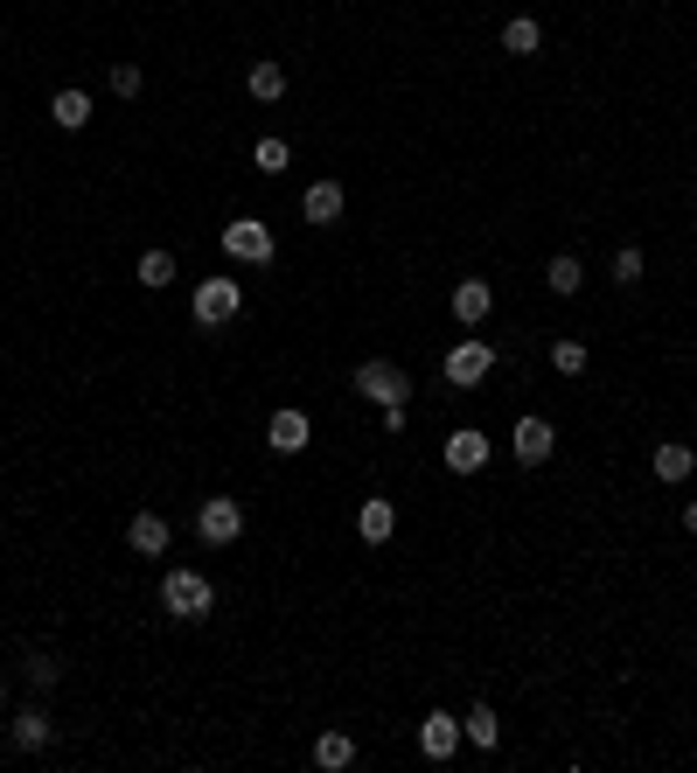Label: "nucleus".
Listing matches in <instances>:
<instances>
[{
    "label": "nucleus",
    "mask_w": 697,
    "mask_h": 773,
    "mask_svg": "<svg viewBox=\"0 0 697 773\" xmlns=\"http://www.w3.org/2000/svg\"><path fill=\"white\" fill-rule=\"evenodd\" d=\"M307 440H314V419L300 405H279L272 419H266V446H272V454L293 460V454H307Z\"/></svg>",
    "instance_id": "6e6552de"
},
{
    "label": "nucleus",
    "mask_w": 697,
    "mask_h": 773,
    "mask_svg": "<svg viewBox=\"0 0 697 773\" xmlns=\"http://www.w3.org/2000/svg\"><path fill=\"white\" fill-rule=\"evenodd\" d=\"M544 286H551L558 300H572L579 286H586V266H579V251H558L551 266H544Z\"/></svg>",
    "instance_id": "6ab92c4d"
},
{
    "label": "nucleus",
    "mask_w": 697,
    "mask_h": 773,
    "mask_svg": "<svg viewBox=\"0 0 697 773\" xmlns=\"http://www.w3.org/2000/svg\"><path fill=\"white\" fill-rule=\"evenodd\" d=\"M440 370H446V384H454V390H475V384H488V370H496V349H488L481 335H461V342L446 349Z\"/></svg>",
    "instance_id": "39448f33"
},
{
    "label": "nucleus",
    "mask_w": 697,
    "mask_h": 773,
    "mask_svg": "<svg viewBox=\"0 0 697 773\" xmlns=\"http://www.w3.org/2000/svg\"><path fill=\"white\" fill-rule=\"evenodd\" d=\"M22 683H28V690H56V683H63V663H56V655H28V663H22Z\"/></svg>",
    "instance_id": "bb28decb"
},
{
    "label": "nucleus",
    "mask_w": 697,
    "mask_h": 773,
    "mask_svg": "<svg viewBox=\"0 0 697 773\" xmlns=\"http://www.w3.org/2000/svg\"><path fill=\"white\" fill-rule=\"evenodd\" d=\"M188 307H196V328H231V320L244 314V286L237 279H202Z\"/></svg>",
    "instance_id": "20e7f679"
},
{
    "label": "nucleus",
    "mask_w": 697,
    "mask_h": 773,
    "mask_svg": "<svg viewBox=\"0 0 697 773\" xmlns=\"http://www.w3.org/2000/svg\"><path fill=\"white\" fill-rule=\"evenodd\" d=\"M586 363H593L586 342H572V335H558V342H551V370L558 376H586Z\"/></svg>",
    "instance_id": "b1692460"
},
{
    "label": "nucleus",
    "mask_w": 697,
    "mask_h": 773,
    "mask_svg": "<svg viewBox=\"0 0 697 773\" xmlns=\"http://www.w3.org/2000/svg\"><path fill=\"white\" fill-rule=\"evenodd\" d=\"M287 161H293V147L279 140V133H266V140L252 147V167H258V175H287Z\"/></svg>",
    "instance_id": "393cba45"
},
{
    "label": "nucleus",
    "mask_w": 697,
    "mask_h": 773,
    "mask_svg": "<svg viewBox=\"0 0 697 773\" xmlns=\"http://www.w3.org/2000/svg\"><path fill=\"white\" fill-rule=\"evenodd\" d=\"M105 84H112V98H140V91H147V70H140V63H112Z\"/></svg>",
    "instance_id": "cd10ccee"
},
{
    "label": "nucleus",
    "mask_w": 697,
    "mask_h": 773,
    "mask_svg": "<svg viewBox=\"0 0 697 773\" xmlns=\"http://www.w3.org/2000/svg\"><path fill=\"white\" fill-rule=\"evenodd\" d=\"M391 530H398V502L391 495H370L363 508H356V537L363 543H391Z\"/></svg>",
    "instance_id": "2eb2a0df"
},
{
    "label": "nucleus",
    "mask_w": 697,
    "mask_h": 773,
    "mask_svg": "<svg viewBox=\"0 0 697 773\" xmlns=\"http://www.w3.org/2000/svg\"><path fill=\"white\" fill-rule=\"evenodd\" d=\"M488 314H496V286H488V279H461L454 286V320L461 328H481Z\"/></svg>",
    "instance_id": "4468645a"
},
{
    "label": "nucleus",
    "mask_w": 697,
    "mask_h": 773,
    "mask_svg": "<svg viewBox=\"0 0 697 773\" xmlns=\"http://www.w3.org/2000/svg\"><path fill=\"white\" fill-rule=\"evenodd\" d=\"M161 607L175 620H210L217 613V586L202 572H188V564H175V572L161 578Z\"/></svg>",
    "instance_id": "f257e3e1"
},
{
    "label": "nucleus",
    "mask_w": 697,
    "mask_h": 773,
    "mask_svg": "<svg viewBox=\"0 0 697 773\" xmlns=\"http://www.w3.org/2000/svg\"><path fill=\"white\" fill-rule=\"evenodd\" d=\"M244 91H252L258 105H279V98H287V63H272V56H258V63L244 70Z\"/></svg>",
    "instance_id": "f3484780"
},
{
    "label": "nucleus",
    "mask_w": 697,
    "mask_h": 773,
    "mask_svg": "<svg viewBox=\"0 0 697 773\" xmlns=\"http://www.w3.org/2000/svg\"><path fill=\"white\" fill-rule=\"evenodd\" d=\"M175 251H140V266H133V279H140V286L147 293H161V286H175Z\"/></svg>",
    "instance_id": "412c9836"
},
{
    "label": "nucleus",
    "mask_w": 697,
    "mask_h": 773,
    "mask_svg": "<svg viewBox=\"0 0 697 773\" xmlns=\"http://www.w3.org/2000/svg\"><path fill=\"white\" fill-rule=\"evenodd\" d=\"M49 119L63 126V133H84V126H91V91L63 84V91H56V98H49Z\"/></svg>",
    "instance_id": "a211bd4d"
},
{
    "label": "nucleus",
    "mask_w": 697,
    "mask_h": 773,
    "mask_svg": "<svg viewBox=\"0 0 697 773\" xmlns=\"http://www.w3.org/2000/svg\"><path fill=\"white\" fill-rule=\"evenodd\" d=\"M642 272H649L642 244H620V251H614V286H642Z\"/></svg>",
    "instance_id": "a878e982"
},
{
    "label": "nucleus",
    "mask_w": 697,
    "mask_h": 773,
    "mask_svg": "<svg viewBox=\"0 0 697 773\" xmlns=\"http://www.w3.org/2000/svg\"><path fill=\"white\" fill-rule=\"evenodd\" d=\"M461 731H467V746H481V752H496V746H502V718H496L488 704H475V711H467V718H461Z\"/></svg>",
    "instance_id": "4be33fe9"
},
{
    "label": "nucleus",
    "mask_w": 697,
    "mask_h": 773,
    "mask_svg": "<svg viewBox=\"0 0 697 773\" xmlns=\"http://www.w3.org/2000/svg\"><path fill=\"white\" fill-rule=\"evenodd\" d=\"M502 49H510V56H537L544 49V28L531 22V14H510V22H502Z\"/></svg>",
    "instance_id": "5701e85b"
},
{
    "label": "nucleus",
    "mask_w": 697,
    "mask_h": 773,
    "mask_svg": "<svg viewBox=\"0 0 697 773\" xmlns=\"http://www.w3.org/2000/svg\"><path fill=\"white\" fill-rule=\"evenodd\" d=\"M314 766H322V773L356 766V739H349V731H322V739H314Z\"/></svg>",
    "instance_id": "aec40b11"
},
{
    "label": "nucleus",
    "mask_w": 697,
    "mask_h": 773,
    "mask_svg": "<svg viewBox=\"0 0 697 773\" xmlns=\"http://www.w3.org/2000/svg\"><path fill=\"white\" fill-rule=\"evenodd\" d=\"M342 210H349V188L342 181H314L307 196H300V216L322 223V231H328V223H342Z\"/></svg>",
    "instance_id": "ddd939ff"
},
{
    "label": "nucleus",
    "mask_w": 697,
    "mask_h": 773,
    "mask_svg": "<svg viewBox=\"0 0 697 773\" xmlns=\"http://www.w3.org/2000/svg\"><path fill=\"white\" fill-rule=\"evenodd\" d=\"M649 467H655V481H663V488H684V481L697 475V446H684V440H663V446L649 454Z\"/></svg>",
    "instance_id": "9b49d317"
},
{
    "label": "nucleus",
    "mask_w": 697,
    "mask_h": 773,
    "mask_svg": "<svg viewBox=\"0 0 697 773\" xmlns=\"http://www.w3.org/2000/svg\"><path fill=\"white\" fill-rule=\"evenodd\" d=\"M488 432L481 425H461V432H446V446H440V460H446V475H481L488 467Z\"/></svg>",
    "instance_id": "0eeeda50"
},
{
    "label": "nucleus",
    "mask_w": 697,
    "mask_h": 773,
    "mask_svg": "<svg viewBox=\"0 0 697 773\" xmlns=\"http://www.w3.org/2000/svg\"><path fill=\"white\" fill-rule=\"evenodd\" d=\"M223 258H237V266H272V251H279V244H272V231H266V223H258V216H237V223H223Z\"/></svg>",
    "instance_id": "423d86ee"
},
{
    "label": "nucleus",
    "mask_w": 697,
    "mask_h": 773,
    "mask_svg": "<svg viewBox=\"0 0 697 773\" xmlns=\"http://www.w3.org/2000/svg\"><path fill=\"white\" fill-rule=\"evenodd\" d=\"M56 746V718L43 704H22L14 711V752H49Z\"/></svg>",
    "instance_id": "f8f14e48"
},
{
    "label": "nucleus",
    "mask_w": 697,
    "mask_h": 773,
    "mask_svg": "<svg viewBox=\"0 0 697 773\" xmlns=\"http://www.w3.org/2000/svg\"><path fill=\"white\" fill-rule=\"evenodd\" d=\"M461 739H467V731H461L454 711H426V725H419V752H426V760H454Z\"/></svg>",
    "instance_id": "9d476101"
},
{
    "label": "nucleus",
    "mask_w": 697,
    "mask_h": 773,
    "mask_svg": "<svg viewBox=\"0 0 697 773\" xmlns=\"http://www.w3.org/2000/svg\"><path fill=\"white\" fill-rule=\"evenodd\" d=\"M126 543H133L140 558H161L167 543H175V530H167V516H154V508H140V516L126 523Z\"/></svg>",
    "instance_id": "dca6fc26"
},
{
    "label": "nucleus",
    "mask_w": 697,
    "mask_h": 773,
    "mask_svg": "<svg viewBox=\"0 0 697 773\" xmlns=\"http://www.w3.org/2000/svg\"><path fill=\"white\" fill-rule=\"evenodd\" d=\"M196 537L210 543V551H231V543L244 537V502H237V495H202V508H196Z\"/></svg>",
    "instance_id": "f03ea898"
},
{
    "label": "nucleus",
    "mask_w": 697,
    "mask_h": 773,
    "mask_svg": "<svg viewBox=\"0 0 697 773\" xmlns=\"http://www.w3.org/2000/svg\"><path fill=\"white\" fill-rule=\"evenodd\" d=\"M684 530H690V537H697V502H684Z\"/></svg>",
    "instance_id": "c85d7f7f"
},
{
    "label": "nucleus",
    "mask_w": 697,
    "mask_h": 773,
    "mask_svg": "<svg viewBox=\"0 0 697 773\" xmlns=\"http://www.w3.org/2000/svg\"><path fill=\"white\" fill-rule=\"evenodd\" d=\"M0 704H8V676H0Z\"/></svg>",
    "instance_id": "c756f323"
},
{
    "label": "nucleus",
    "mask_w": 697,
    "mask_h": 773,
    "mask_svg": "<svg viewBox=\"0 0 697 773\" xmlns=\"http://www.w3.org/2000/svg\"><path fill=\"white\" fill-rule=\"evenodd\" d=\"M516 467H544V460H551L558 454V432H551V419H537V411H531V419H516Z\"/></svg>",
    "instance_id": "1a4fd4ad"
},
{
    "label": "nucleus",
    "mask_w": 697,
    "mask_h": 773,
    "mask_svg": "<svg viewBox=\"0 0 697 773\" xmlns=\"http://www.w3.org/2000/svg\"><path fill=\"white\" fill-rule=\"evenodd\" d=\"M356 390H363L370 405H405L411 398V376L391 363V355H370V363H356V376H349Z\"/></svg>",
    "instance_id": "7ed1b4c3"
}]
</instances>
